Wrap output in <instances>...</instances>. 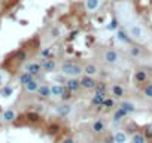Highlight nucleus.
I'll return each mask as SVG.
<instances>
[{
	"mask_svg": "<svg viewBox=\"0 0 152 143\" xmlns=\"http://www.w3.org/2000/svg\"><path fill=\"white\" fill-rule=\"evenodd\" d=\"M143 94H145V97H148V98H152V82L145 85V88H143Z\"/></svg>",
	"mask_w": 152,
	"mask_h": 143,
	"instance_id": "obj_25",
	"label": "nucleus"
},
{
	"mask_svg": "<svg viewBox=\"0 0 152 143\" xmlns=\"http://www.w3.org/2000/svg\"><path fill=\"white\" fill-rule=\"evenodd\" d=\"M104 130H106V125H104V122H103L102 119H95V121L93 122V131H94L95 134H102Z\"/></svg>",
	"mask_w": 152,
	"mask_h": 143,
	"instance_id": "obj_12",
	"label": "nucleus"
},
{
	"mask_svg": "<svg viewBox=\"0 0 152 143\" xmlns=\"http://www.w3.org/2000/svg\"><path fill=\"white\" fill-rule=\"evenodd\" d=\"M131 143H133V142H131Z\"/></svg>",
	"mask_w": 152,
	"mask_h": 143,
	"instance_id": "obj_41",
	"label": "nucleus"
},
{
	"mask_svg": "<svg viewBox=\"0 0 152 143\" xmlns=\"http://www.w3.org/2000/svg\"><path fill=\"white\" fill-rule=\"evenodd\" d=\"M119 107H121V109H124L127 113H133L134 110H136V106H134L133 103H130V101H122V103H119Z\"/></svg>",
	"mask_w": 152,
	"mask_h": 143,
	"instance_id": "obj_20",
	"label": "nucleus"
},
{
	"mask_svg": "<svg viewBox=\"0 0 152 143\" xmlns=\"http://www.w3.org/2000/svg\"><path fill=\"white\" fill-rule=\"evenodd\" d=\"M84 73H85L87 76L94 78V76L98 73V69H97V66H94V64H87V66L84 67Z\"/></svg>",
	"mask_w": 152,
	"mask_h": 143,
	"instance_id": "obj_15",
	"label": "nucleus"
},
{
	"mask_svg": "<svg viewBox=\"0 0 152 143\" xmlns=\"http://www.w3.org/2000/svg\"><path fill=\"white\" fill-rule=\"evenodd\" d=\"M127 33L130 34L131 39L137 40V42L146 40V30L137 22H128L127 24Z\"/></svg>",
	"mask_w": 152,
	"mask_h": 143,
	"instance_id": "obj_1",
	"label": "nucleus"
},
{
	"mask_svg": "<svg viewBox=\"0 0 152 143\" xmlns=\"http://www.w3.org/2000/svg\"><path fill=\"white\" fill-rule=\"evenodd\" d=\"M55 66H57L55 61L51 60V58H46V60L42 61V70H45V72H54Z\"/></svg>",
	"mask_w": 152,
	"mask_h": 143,
	"instance_id": "obj_13",
	"label": "nucleus"
},
{
	"mask_svg": "<svg viewBox=\"0 0 152 143\" xmlns=\"http://www.w3.org/2000/svg\"><path fill=\"white\" fill-rule=\"evenodd\" d=\"M113 104H115L113 98H109V97H107L106 100L103 101V107H106V109H110V107H113Z\"/></svg>",
	"mask_w": 152,
	"mask_h": 143,
	"instance_id": "obj_27",
	"label": "nucleus"
},
{
	"mask_svg": "<svg viewBox=\"0 0 152 143\" xmlns=\"http://www.w3.org/2000/svg\"><path fill=\"white\" fill-rule=\"evenodd\" d=\"M40 55H42V57H46V58H49V55H51V49H49V48L43 49V51L40 52Z\"/></svg>",
	"mask_w": 152,
	"mask_h": 143,
	"instance_id": "obj_35",
	"label": "nucleus"
},
{
	"mask_svg": "<svg viewBox=\"0 0 152 143\" xmlns=\"http://www.w3.org/2000/svg\"><path fill=\"white\" fill-rule=\"evenodd\" d=\"M72 94H73V93H72L70 91V89H64V93H63V95H61V98H63V100H64V101H67V100H70V98H72Z\"/></svg>",
	"mask_w": 152,
	"mask_h": 143,
	"instance_id": "obj_30",
	"label": "nucleus"
},
{
	"mask_svg": "<svg viewBox=\"0 0 152 143\" xmlns=\"http://www.w3.org/2000/svg\"><path fill=\"white\" fill-rule=\"evenodd\" d=\"M128 113L125 112L124 109H121V107H118V109H116V112L113 113V121L115 122H118V121H121L122 118H125V116H127Z\"/></svg>",
	"mask_w": 152,
	"mask_h": 143,
	"instance_id": "obj_23",
	"label": "nucleus"
},
{
	"mask_svg": "<svg viewBox=\"0 0 152 143\" xmlns=\"http://www.w3.org/2000/svg\"><path fill=\"white\" fill-rule=\"evenodd\" d=\"M107 29H109V30H116V29H118V21H116V20H112L110 24L107 25Z\"/></svg>",
	"mask_w": 152,
	"mask_h": 143,
	"instance_id": "obj_32",
	"label": "nucleus"
},
{
	"mask_svg": "<svg viewBox=\"0 0 152 143\" xmlns=\"http://www.w3.org/2000/svg\"><path fill=\"white\" fill-rule=\"evenodd\" d=\"M94 91H107V86L104 82H97L95 84V88H94Z\"/></svg>",
	"mask_w": 152,
	"mask_h": 143,
	"instance_id": "obj_28",
	"label": "nucleus"
},
{
	"mask_svg": "<svg viewBox=\"0 0 152 143\" xmlns=\"http://www.w3.org/2000/svg\"><path fill=\"white\" fill-rule=\"evenodd\" d=\"M66 88H67V89H70L72 93L78 91V89L80 88V80H79V79H76V78H69V79L66 80Z\"/></svg>",
	"mask_w": 152,
	"mask_h": 143,
	"instance_id": "obj_7",
	"label": "nucleus"
},
{
	"mask_svg": "<svg viewBox=\"0 0 152 143\" xmlns=\"http://www.w3.org/2000/svg\"><path fill=\"white\" fill-rule=\"evenodd\" d=\"M148 139L143 133H134L133 134V143H146Z\"/></svg>",
	"mask_w": 152,
	"mask_h": 143,
	"instance_id": "obj_24",
	"label": "nucleus"
},
{
	"mask_svg": "<svg viewBox=\"0 0 152 143\" xmlns=\"http://www.w3.org/2000/svg\"><path fill=\"white\" fill-rule=\"evenodd\" d=\"M103 60L107 63V64H116V63L119 61V54L115 49H107L103 54Z\"/></svg>",
	"mask_w": 152,
	"mask_h": 143,
	"instance_id": "obj_3",
	"label": "nucleus"
},
{
	"mask_svg": "<svg viewBox=\"0 0 152 143\" xmlns=\"http://www.w3.org/2000/svg\"><path fill=\"white\" fill-rule=\"evenodd\" d=\"M85 7L88 12H95L100 7V0H85Z\"/></svg>",
	"mask_w": 152,
	"mask_h": 143,
	"instance_id": "obj_10",
	"label": "nucleus"
},
{
	"mask_svg": "<svg viewBox=\"0 0 152 143\" xmlns=\"http://www.w3.org/2000/svg\"><path fill=\"white\" fill-rule=\"evenodd\" d=\"M52 34H54V36H55V37H57V36L60 34V30H58V29H54V30H52Z\"/></svg>",
	"mask_w": 152,
	"mask_h": 143,
	"instance_id": "obj_39",
	"label": "nucleus"
},
{
	"mask_svg": "<svg viewBox=\"0 0 152 143\" xmlns=\"http://www.w3.org/2000/svg\"><path fill=\"white\" fill-rule=\"evenodd\" d=\"M104 143H115V139H113V134H112V136H107V137L104 139Z\"/></svg>",
	"mask_w": 152,
	"mask_h": 143,
	"instance_id": "obj_37",
	"label": "nucleus"
},
{
	"mask_svg": "<svg viewBox=\"0 0 152 143\" xmlns=\"http://www.w3.org/2000/svg\"><path fill=\"white\" fill-rule=\"evenodd\" d=\"M130 52H131V55H133V57H137V55H140V49H139L137 46H133Z\"/></svg>",
	"mask_w": 152,
	"mask_h": 143,
	"instance_id": "obj_33",
	"label": "nucleus"
},
{
	"mask_svg": "<svg viewBox=\"0 0 152 143\" xmlns=\"http://www.w3.org/2000/svg\"><path fill=\"white\" fill-rule=\"evenodd\" d=\"M151 63H152V61H151Z\"/></svg>",
	"mask_w": 152,
	"mask_h": 143,
	"instance_id": "obj_40",
	"label": "nucleus"
},
{
	"mask_svg": "<svg viewBox=\"0 0 152 143\" xmlns=\"http://www.w3.org/2000/svg\"><path fill=\"white\" fill-rule=\"evenodd\" d=\"M148 79V73L145 70H137L136 73H134V80H136L137 84H145Z\"/></svg>",
	"mask_w": 152,
	"mask_h": 143,
	"instance_id": "obj_14",
	"label": "nucleus"
},
{
	"mask_svg": "<svg viewBox=\"0 0 152 143\" xmlns=\"http://www.w3.org/2000/svg\"><path fill=\"white\" fill-rule=\"evenodd\" d=\"M143 134L146 136V139H152V125H148L145 131H143Z\"/></svg>",
	"mask_w": 152,
	"mask_h": 143,
	"instance_id": "obj_31",
	"label": "nucleus"
},
{
	"mask_svg": "<svg viewBox=\"0 0 152 143\" xmlns=\"http://www.w3.org/2000/svg\"><path fill=\"white\" fill-rule=\"evenodd\" d=\"M113 139H115V143H127V134L124 131H115L113 133Z\"/></svg>",
	"mask_w": 152,
	"mask_h": 143,
	"instance_id": "obj_17",
	"label": "nucleus"
},
{
	"mask_svg": "<svg viewBox=\"0 0 152 143\" xmlns=\"http://www.w3.org/2000/svg\"><path fill=\"white\" fill-rule=\"evenodd\" d=\"M55 113H57L58 116H63V118H66V116H69V115L72 113V106L67 104V103L60 104V106L55 107Z\"/></svg>",
	"mask_w": 152,
	"mask_h": 143,
	"instance_id": "obj_6",
	"label": "nucleus"
},
{
	"mask_svg": "<svg viewBox=\"0 0 152 143\" xmlns=\"http://www.w3.org/2000/svg\"><path fill=\"white\" fill-rule=\"evenodd\" d=\"M15 112L12 110V109H6L5 112H3V121L5 122H12L14 119H15Z\"/></svg>",
	"mask_w": 152,
	"mask_h": 143,
	"instance_id": "obj_21",
	"label": "nucleus"
},
{
	"mask_svg": "<svg viewBox=\"0 0 152 143\" xmlns=\"http://www.w3.org/2000/svg\"><path fill=\"white\" fill-rule=\"evenodd\" d=\"M112 95H113L115 98H121V97L124 95V88H122L119 84L112 85Z\"/></svg>",
	"mask_w": 152,
	"mask_h": 143,
	"instance_id": "obj_18",
	"label": "nucleus"
},
{
	"mask_svg": "<svg viewBox=\"0 0 152 143\" xmlns=\"http://www.w3.org/2000/svg\"><path fill=\"white\" fill-rule=\"evenodd\" d=\"M80 80V86L82 88H85V89H94L95 88V80H94V78H91V76H82L79 79Z\"/></svg>",
	"mask_w": 152,
	"mask_h": 143,
	"instance_id": "obj_4",
	"label": "nucleus"
},
{
	"mask_svg": "<svg viewBox=\"0 0 152 143\" xmlns=\"http://www.w3.org/2000/svg\"><path fill=\"white\" fill-rule=\"evenodd\" d=\"M116 40L122 42V43H130L131 37H130V34L125 30H118V31H116Z\"/></svg>",
	"mask_w": 152,
	"mask_h": 143,
	"instance_id": "obj_11",
	"label": "nucleus"
},
{
	"mask_svg": "<svg viewBox=\"0 0 152 143\" xmlns=\"http://www.w3.org/2000/svg\"><path fill=\"white\" fill-rule=\"evenodd\" d=\"M39 95L40 97H43V98H48V97H52L51 95V86L49 85H46V84H43V85H40L39 86Z\"/></svg>",
	"mask_w": 152,
	"mask_h": 143,
	"instance_id": "obj_16",
	"label": "nucleus"
},
{
	"mask_svg": "<svg viewBox=\"0 0 152 143\" xmlns=\"http://www.w3.org/2000/svg\"><path fill=\"white\" fill-rule=\"evenodd\" d=\"M61 73L69 76V78H76V76L84 73V69L73 61H64L61 64Z\"/></svg>",
	"mask_w": 152,
	"mask_h": 143,
	"instance_id": "obj_2",
	"label": "nucleus"
},
{
	"mask_svg": "<svg viewBox=\"0 0 152 143\" xmlns=\"http://www.w3.org/2000/svg\"><path fill=\"white\" fill-rule=\"evenodd\" d=\"M107 91H94L93 95V104L94 106H103V101L107 98Z\"/></svg>",
	"mask_w": 152,
	"mask_h": 143,
	"instance_id": "obj_5",
	"label": "nucleus"
},
{
	"mask_svg": "<svg viewBox=\"0 0 152 143\" xmlns=\"http://www.w3.org/2000/svg\"><path fill=\"white\" fill-rule=\"evenodd\" d=\"M16 58H18V60H21V61H22V60H25V52H24V51L16 52Z\"/></svg>",
	"mask_w": 152,
	"mask_h": 143,
	"instance_id": "obj_36",
	"label": "nucleus"
},
{
	"mask_svg": "<svg viewBox=\"0 0 152 143\" xmlns=\"http://www.w3.org/2000/svg\"><path fill=\"white\" fill-rule=\"evenodd\" d=\"M39 86H40L39 82L33 79V80H30V82L25 85V89H27L29 93H37V91H39Z\"/></svg>",
	"mask_w": 152,
	"mask_h": 143,
	"instance_id": "obj_19",
	"label": "nucleus"
},
{
	"mask_svg": "<svg viewBox=\"0 0 152 143\" xmlns=\"http://www.w3.org/2000/svg\"><path fill=\"white\" fill-rule=\"evenodd\" d=\"M27 118H29V121H31V122H37L40 119V116H39V113H36V112H29L27 113Z\"/></svg>",
	"mask_w": 152,
	"mask_h": 143,
	"instance_id": "obj_26",
	"label": "nucleus"
},
{
	"mask_svg": "<svg viewBox=\"0 0 152 143\" xmlns=\"http://www.w3.org/2000/svg\"><path fill=\"white\" fill-rule=\"evenodd\" d=\"M42 70V64H39V63H29V64L25 66V72H29V73H31L33 76L39 75Z\"/></svg>",
	"mask_w": 152,
	"mask_h": 143,
	"instance_id": "obj_8",
	"label": "nucleus"
},
{
	"mask_svg": "<svg viewBox=\"0 0 152 143\" xmlns=\"http://www.w3.org/2000/svg\"><path fill=\"white\" fill-rule=\"evenodd\" d=\"M33 79H34V76H33L31 73H29V72H24V73L20 76V82H21V84L25 86V85L29 84L30 80H33Z\"/></svg>",
	"mask_w": 152,
	"mask_h": 143,
	"instance_id": "obj_22",
	"label": "nucleus"
},
{
	"mask_svg": "<svg viewBox=\"0 0 152 143\" xmlns=\"http://www.w3.org/2000/svg\"><path fill=\"white\" fill-rule=\"evenodd\" d=\"M61 143H75V140L72 139V137H67V139H64V140H63Z\"/></svg>",
	"mask_w": 152,
	"mask_h": 143,
	"instance_id": "obj_38",
	"label": "nucleus"
},
{
	"mask_svg": "<svg viewBox=\"0 0 152 143\" xmlns=\"http://www.w3.org/2000/svg\"><path fill=\"white\" fill-rule=\"evenodd\" d=\"M2 94H3L5 97H7V95H11V94H12V88H11V86H6V88H3V91H2Z\"/></svg>",
	"mask_w": 152,
	"mask_h": 143,
	"instance_id": "obj_34",
	"label": "nucleus"
},
{
	"mask_svg": "<svg viewBox=\"0 0 152 143\" xmlns=\"http://www.w3.org/2000/svg\"><path fill=\"white\" fill-rule=\"evenodd\" d=\"M66 89V85H61V84H52L51 85V95L52 97H61L63 93Z\"/></svg>",
	"mask_w": 152,
	"mask_h": 143,
	"instance_id": "obj_9",
	"label": "nucleus"
},
{
	"mask_svg": "<svg viewBox=\"0 0 152 143\" xmlns=\"http://www.w3.org/2000/svg\"><path fill=\"white\" fill-rule=\"evenodd\" d=\"M48 131H49L51 134H57V133L60 131V125H58V124H51L49 128H48Z\"/></svg>",
	"mask_w": 152,
	"mask_h": 143,
	"instance_id": "obj_29",
	"label": "nucleus"
}]
</instances>
